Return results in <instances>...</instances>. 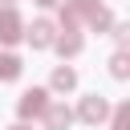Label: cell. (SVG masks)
Masks as SVG:
<instances>
[{
	"mask_svg": "<svg viewBox=\"0 0 130 130\" xmlns=\"http://www.w3.org/2000/svg\"><path fill=\"white\" fill-rule=\"evenodd\" d=\"M69 118H73V114H69L65 106H49V126H53V130H65Z\"/></svg>",
	"mask_w": 130,
	"mask_h": 130,
	"instance_id": "8992f818",
	"label": "cell"
},
{
	"mask_svg": "<svg viewBox=\"0 0 130 130\" xmlns=\"http://www.w3.org/2000/svg\"><path fill=\"white\" fill-rule=\"evenodd\" d=\"M114 73H118V77H126V57H122V53L114 57Z\"/></svg>",
	"mask_w": 130,
	"mask_h": 130,
	"instance_id": "9c48e42d",
	"label": "cell"
},
{
	"mask_svg": "<svg viewBox=\"0 0 130 130\" xmlns=\"http://www.w3.org/2000/svg\"><path fill=\"white\" fill-rule=\"evenodd\" d=\"M20 28H24V24H20V16H16V12H0V41H4V45H8V41H16V37H20Z\"/></svg>",
	"mask_w": 130,
	"mask_h": 130,
	"instance_id": "7a4b0ae2",
	"label": "cell"
},
{
	"mask_svg": "<svg viewBox=\"0 0 130 130\" xmlns=\"http://www.w3.org/2000/svg\"><path fill=\"white\" fill-rule=\"evenodd\" d=\"M8 4H12V0H8Z\"/></svg>",
	"mask_w": 130,
	"mask_h": 130,
	"instance_id": "4fadbf2b",
	"label": "cell"
},
{
	"mask_svg": "<svg viewBox=\"0 0 130 130\" xmlns=\"http://www.w3.org/2000/svg\"><path fill=\"white\" fill-rule=\"evenodd\" d=\"M41 4H53V0H41Z\"/></svg>",
	"mask_w": 130,
	"mask_h": 130,
	"instance_id": "7c38bea8",
	"label": "cell"
},
{
	"mask_svg": "<svg viewBox=\"0 0 130 130\" xmlns=\"http://www.w3.org/2000/svg\"><path fill=\"white\" fill-rule=\"evenodd\" d=\"M73 81H77L73 69H57V73H53V89H73Z\"/></svg>",
	"mask_w": 130,
	"mask_h": 130,
	"instance_id": "52a82bcc",
	"label": "cell"
},
{
	"mask_svg": "<svg viewBox=\"0 0 130 130\" xmlns=\"http://www.w3.org/2000/svg\"><path fill=\"white\" fill-rule=\"evenodd\" d=\"M81 118H85V122H98V118H106V102H98V98H85V102H81Z\"/></svg>",
	"mask_w": 130,
	"mask_h": 130,
	"instance_id": "5b68a950",
	"label": "cell"
},
{
	"mask_svg": "<svg viewBox=\"0 0 130 130\" xmlns=\"http://www.w3.org/2000/svg\"><path fill=\"white\" fill-rule=\"evenodd\" d=\"M45 110H49V93H45V89L20 93V118H37V114H45Z\"/></svg>",
	"mask_w": 130,
	"mask_h": 130,
	"instance_id": "6da1fadb",
	"label": "cell"
},
{
	"mask_svg": "<svg viewBox=\"0 0 130 130\" xmlns=\"http://www.w3.org/2000/svg\"><path fill=\"white\" fill-rule=\"evenodd\" d=\"M114 130H126V110H118V114H114Z\"/></svg>",
	"mask_w": 130,
	"mask_h": 130,
	"instance_id": "30bf717a",
	"label": "cell"
},
{
	"mask_svg": "<svg viewBox=\"0 0 130 130\" xmlns=\"http://www.w3.org/2000/svg\"><path fill=\"white\" fill-rule=\"evenodd\" d=\"M12 130H28V126H12Z\"/></svg>",
	"mask_w": 130,
	"mask_h": 130,
	"instance_id": "8fae6325",
	"label": "cell"
},
{
	"mask_svg": "<svg viewBox=\"0 0 130 130\" xmlns=\"http://www.w3.org/2000/svg\"><path fill=\"white\" fill-rule=\"evenodd\" d=\"M28 41H32V49H45V45L53 41V24H49V20H37V24L28 28Z\"/></svg>",
	"mask_w": 130,
	"mask_h": 130,
	"instance_id": "3957f363",
	"label": "cell"
},
{
	"mask_svg": "<svg viewBox=\"0 0 130 130\" xmlns=\"http://www.w3.org/2000/svg\"><path fill=\"white\" fill-rule=\"evenodd\" d=\"M57 49H61V53H77V49H81V37H73V32H69V37H61V41H57Z\"/></svg>",
	"mask_w": 130,
	"mask_h": 130,
	"instance_id": "ba28073f",
	"label": "cell"
},
{
	"mask_svg": "<svg viewBox=\"0 0 130 130\" xmlns=\"http://www.w3.org/2000/svg\"><path fill=\"white\" fill-rule=\"evenodd\" d=\"M12 77H20V57L0 53V81H12Z\"/></svg>",
	"mask_w": 130,
	"mask_h": 130,
	"instance_id": "277c9868",
	"label": "cell"
}]
</instances>
